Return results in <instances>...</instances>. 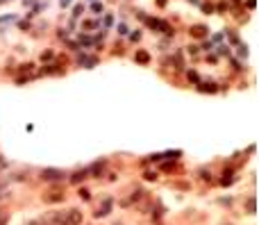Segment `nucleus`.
<instances>
[{
	"instance_id": "obj_1",
	"label": "nucleus",
	"mask_w": 259,
	"mask_h": 225,
	"mask_svg": "<svg viewBox=\"0 0 259 225\" xmlns=\"http://www.w3.org/2000/svg\"><path fill=\"white\" fill-rule=\"evenodd\" d=\"M66 175H64V171L59 168H43L41 171V180H45V182H59V180H64Z\"/></svg>"
},
{
	"instance_id": "obj_13",
	"label": "nucleus",
	"mask_w": 259,
	"mask_h": 225,
	"mask_svg": "<svg viewBox=\"0 0 259 225\" xmlns=\"http://www.w3.org/2000/svg\"><path fill=\"white\" fill-rule=\"evenodd\" d=\"M93 12H102V5H98V3H93V7H91Z\"/></svg>"
},
{
	"instance_id": "obj_8",
	"label": "nucleus",
	"mask_w": 259,
	"mask_h": 225,
	"mask_svg": "<svg viewBox=\"0 0 259 225\" xmlns=\"http://www.w3.org/2000/svg\"><path fill=\"white\" fill-rule=\"evenodd\" d=\"M136 60H139L141 64H145V62H148L150 57H148V52H136Z\"/></svg>"
},
{
	"instance_id": "obj_5",
	"label": "nucleus",
	"mask_w": 259,
	"mask_h": 225,
	"mask_svg": "<svg viewBox=\"0 0 259 225\" xmlns=\"http://www.w3.org/2000/svg\"><path fill=\"white\" fill-rule=\"evenodd\" d=\"M207 32H209V30L204 28V25H193V28H191V34H193L195 39H202V37H207Z\"/></svg>"
},
{
	"instance_id": "obj_4",
	"label": "nucleus",
	"mask_w": 259,
	"mask_h": 225,
	"mask_svg": "<svg viewBox=\"0 0 259 225\" xmlns=\"http://www.w3.org/2000/svg\"><path fill=\"white\" fill-rule=\"evenodd\" d=\"M245 211H248L250 216L257 214V198L254 196H248V200H245Z\"/></svg>"
},
{
	"instance_id": "obj_16",
	"label": "nucleus",
	"mask_w": 259,
	"mask_h": 225,
	"mask_svg": "<svg viewBox=\"0 0 259 225\" xmlns=\"http://www.w3.org/2000/svg\"><path fill=\"white\" fill-rule=\"evenodd\" d=\"M0 3H5V0H0Z\"/></svg>"
},
{
	"instance_id": "obj_15",
	"label": "nucleus",
	"mask_w": 259,
	"mask_h": 225,
	"mask_svg": "<svg viewBox=\"0 0 259 225\" xmlns=\"http://www.w3.org/2000/svg\"><path fill=\"white\" fill-rule=\"evenodd\" d=\"M191 3H198V0H191Z\"/></svg>"
},
{
	"instance_id": "obj_9",
	"label": "nucleus",
	"mask_w": 259,
	"mask_h": 225,
	"mask_svg": "<svg viewBox=\"0 0 259 225\" xmlns=\"http://www.w3.org/2000/svg\"><path fill=\"white\" fill-rule=\"evenodd\" d=\"M7 220H9V214L7 211H0V225H7Z\"/></svg>"
},
{
	"instance_id": "obj_7",
	"label": "nucleus",
	"mask_w": 259,
	"mask_h": 225,
	"mask_svg": "<svg viewBox=\"0 0 259 225\" xmlns=\"http://www.w3.org/2000/svg\"><path fill=\"white\" fill-rule=\"evenodd\" d=\"M86 175H89V171H86V168H84V171H77V173L71 178V182H75V184H77V182H82V180H84Z\"/></svg>"
},
{
	"instance_id": "obj_2",
	"label": "nucleus",
	"mask_w": 259,
	"mask_h": 225,
	"mask_svg": "<svg viewBox=\"0 0 259 225\" xmlns=\"http://www.w3.org/2000/svg\"><path fill=\"white\" fill-rule=\"evenodd\" d=\"M66 225H82V211L80 209H68L66 211Z\"/></svg>"
},
{
	"instance_id": "obj_3",
	"label": "nucleus",
	"mask_w": 259,
	"mask_h": 225,
	"mask_svg": "<svg viewBox=\"0 0 259 225\" xmlns=\"http://www.w3.org/2000/svg\"><path fill=\"white\" fill-rule=\"evenodd\" d=\"M43 200L45 202H62L64 200V191L62 189H53V191L43 193Z\"/></svg>"
},
{
	"instance_id": "obj_6",
	"label": "nucleus",
	"mask_w": 259,
	"mask_h": 225,
	"mask_svg": "<svg viewBox=\"0 0 259 225\" xmlns=\"http://www.w3.org/2000/svg\"><path fill=\"white\" fill-rule=\"evenodd\" d=\"M109 207H112V200H105L102 207L95 211V216H98V218H100V216H107V214H109Z\"/></svg>"
},
{
	"instance_id": "obj_11",
	"label": "nucleus",
	"mask_w": 259,
	"mask_h": 225,
	"mask_svg": "<svg viewBox=\"0 0 259 225\" xmlns=\"http://www.w3.org/2000/svg\"><path fill=\"white\" fill-rule=\"evenodd\" d=\"M200 91H216V87H214V84H209V87L204 84V87H200Z\"/></svg>"
},
{
	"instance_id": "obj_10",
	"label": "nucleus",
	"mask_w": 259,
	"mask_h": 225,
	"mask_svg": "<svg viewBox=\"0 0 259 225\" xmlns=\"http://www.w3.org/2000/svg\"><path fill=\"white\" fill-rule=\"evenodd\" d=\"M80 198H84V200H89V198H91V193L86 191V189H80Z\"/></svg>"
},
{
	"instance_id": "obj_14",
	"label": "nucleus",
	"mask_w": 259,
	"mask_h": 225,
	"mask_svg": "<svg viewBox=\"0 0 259 225\" xmlns=\"http://www.w3.org/2000/svg\"><path fill=\"white\" fill-rule=\"evenodd\" d=\"M59 3H62V7H68V5H71V0H59Z\"/></svg>"
},
{
	"instance_id": "obj_12",
	"label": "nucleus",
	"mask_w": 259,
	"mask_h": 225,
	"mask_svg": "<svg viewBox=\"0 0 259 225\" xmlns=\"http://www.w3.org/2000/svg\"><path fill=\"white\" fill-rule=\"evenodd\" d=\"M95 25H98V23H95V21H84V28H95Z\"/></svg>"
}]
</instances>
